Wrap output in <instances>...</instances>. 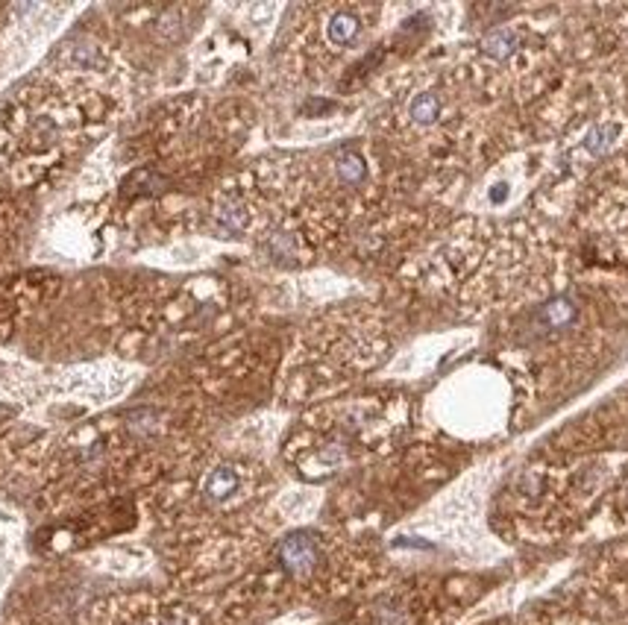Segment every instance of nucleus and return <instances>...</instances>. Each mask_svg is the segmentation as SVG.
I'll list each match as a JSON object with an SVG mask.
<instances>
[{
	"mask_svg": "<svg viewBox=\"0 0 628 625\" xmlns=\"http://www.w3.org/2000/svg\"><path fill=\"white\" fill-rule=\"evenodd\" d=\"M279 563L293 579H309L320 563V547L309 531H293L279 543Z\"/></svg>",
	"mask_w": 628,
	"mask_h": 625,
	"instance_id": "nucleus-1",
	"label": "nucleus"
},
{
	"mask_svg": "<svg viewBox=\"0 0 628 625\" xmlns=\"http://www.w3.org/2000/svg\"><path fill=\"white\" fill-rule=\"evenodd\" d=\"M361 33V18L352 9H335L326 21V42L335 47H347Z\"/></svg>",
	"mask_w": 628,
	"mask_h": 625,
	"instance_id": "nucleus-2",
	"label": "nucleus"
},
{
	"mask_svg": "<svg viewBox=\"0 0 628 625\" xmlns=\"http://www.w3.org/2000/svg\"><path fill=\"white\" fill-rule=\"evenodd\" d=\"M443 112V103L438 95L432 92H420L409 100V120L414 127H432L438 124V118Z\"/></svg>",
	"mask_w": 628,
	"mask_h": 625,
	"instance_id": "nucleus-3",
	"label": "nucleus"
},
{
	"mask_svg": "<svg viewBox=\"0 0 628 625\" xmlns=\"http://www.w3.org/2000/svg\"><path fill=\"white\" fill-rule=\"evenodd\" d=\"M575 302L570 297H555L541 308V320L546 324V329H566L575 320Z\"/></svg>",
	"mask_w": 628,
	"mask_h": 625,
	"instance_id": "nucleus-4",
	"label": "nucleus"
},
{
	"mask_svg": "<svg viewBox=\"0 0 628 625\" xmlns=\"http://www.w3.org/2000/svg\"><path fill=\"white\" fill-rule=\"evenodd\" d=\"M514 50H516V33L508 27H496L482 38V53L491 59H500V62L502 59H508Z\"/></svg>",
	"mask_w": 628,
	"mask_h": 625,
	"instance_id": "nucleus-5",
	"label": "nucleus"
},
{
	"mask_svg": "<svg viewBox=\"0 0 628 625\" xmlns=\"http://www.w3.org/2000/svg\"><path fill=\"white\" fill-rule=\"evenodd\" d=\"M236 490H238V473L232 470V467H218V470L209 473V479H206V497H209L211 502H224V499H229Z\"/></svg>",
	"mask_w": 628,
	"mask_h": 625,
	"instance_id": "nucleus-6",
	"label": "nucleus"
},
{
	"mask_svg": "<svg viewBox=\"0 0 628 625\" xmlns=\"http://www.w3.org/2000/svg\"><path fill=\"white\" fill-rule=\"evenodd\" d=\"M616 141H620V127L616 124H599L584 136L582 147H584V153H591V156H605L607 150L616 144Z\"/></svg>",
	"mask_w": 628,
	"mask_h": 625,
	"instance_id": "nucleus-7",
	"label": "nucleus"
},
{
	"mask_svg": "<svg viewBox=\"0 0 628 625\" xmlns=\"http://www.w3.org/2000/svg\"><path fill=\"white\" fill-rule=\"evenodd\" d=\"M335 170H338V179L343 185H359L361 179L368 177V165H364V159L359 153H352V150L338 156Z\"/></svg>",
	"mask_w": 628,
	"mask_h": 625,
	"instance_id": "nucleus-8",
	"label": "nucleus"
},
{
	"mask_svg": "<svg viewBox=\"0 0 628 625\" xmlns=\"http://www.w3.org/2000/svg\"><path fill=\"white\" fill-rule=\"evenodd\" d=\"M373 625H409V617H405V611L400 604L382 602L376 604V611H373Z\"/></svg>",
	"mask_w": 628,
	"mask_h": 625,
	"instance_id": "nucleus-9",
	"label": "nucleus"
}]
</instances>
